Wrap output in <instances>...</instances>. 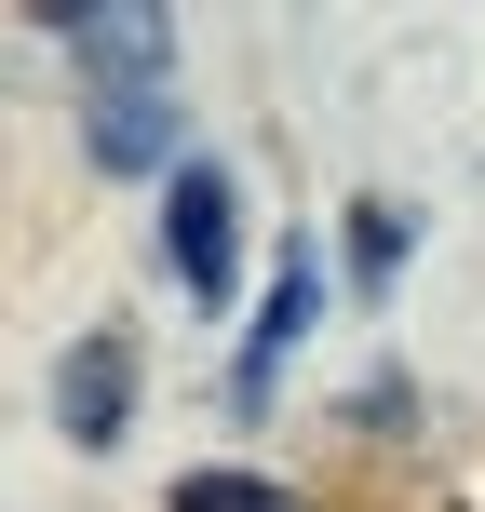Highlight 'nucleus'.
<instances>
[{"label": "nucleus", "mask_w": 485, "mask_h": 512, "mask_svg": "<svg viewBox=\"0 0 485 512\" xmlns=\"http://www.w3.org/2000/svg\"><path fill=\"white\" fill-rule=\"evenodd\" d=\"M405 243H418L405 216H391V203H364V216H351V283H391V270H405Z\"/></svg>", "instance_id": "nucleus-7"}, {"label": "nucleus", "mask_w": 485, "mask_h": 512, "mask_svg": "<svg viewBox=\"0 0 485 512\" xmlns=\"http://www.w3.org/2000/svg\"><path fill=\"white\" fill-rule=\"evenodd\" d=\"M324 324V243H283L270 256V297H256V337H243V364H230V418H270V391H283V351Z\"/></svg>", "instance_id": "nucleus-3"}, {"label": "nucleus", "mask_w": 485, "mask_h": 512, "mask_svg": "<svg viewBox=\"0 0 485 512\" xmlns=\"http://www.w3.org/2000/svg\"><path fill=\"white\" fill-rule=\"evenodd\" d=\"M162 256H176V283L189 297H243V189H230V162H176L162 176Z\"/></svg>", "instance_id": "nucleus-1"}, {"label": "nucleus", "mask_w": 485, "mask_h": 512, "mask_svg": "<svg viewBox=\"0 0 485 512\" xmlns=\"http://www.w3.org/2000/svg\"><path fill=\"white\" fill-rule=\"evenodd\" d=\"M135 391H149L135 324L68 337V351H54V432H68V445H122V432H135Z\"/></svg>", "instance_id": "nucleus-2"}, {"label": "nucleus", "mask_w": 485, "mask_h": 512, "mask_svg": "<svg viewBox=\"0 0 485 512\" xmlns=\"http://www.w3.org/2000/svg\"><path fill=\"white\" fill-rule=\"evenodd\" d=\"M95 162L108 176H162V162H176V95H95Z\"/></svg>", "instance_id": "nucleus-5"}, {"label": "nucleus", "mask_w": 485, "mask_h": 512, "mask_svg": "<svg viewBox=\"0 0 485 512\" xmlns=\"http://www.w3.org/2000/svg\"><path fill=\"white\" fill-rule=\"evenodd\" d=\"M176 512H310L297 486H270V472H189Z\"/></svg>", "instance_id": "nucleus-6"}, {"label": "nucleus", "mask_w": 485, "mask_h": 512, "mask_svg": "<svg viewBox=\"0 0 485 512\" xmlns=\"http://www.w3.org/2000/svg\"><path fill=\"white\" fill-rule=\"evenodd\" d=\"M54 41L95 68V95H162V68H176V14H149V0H68L54 14Z\"/></svg>", "instance_id": "nucleus-4"}]
</instances>
